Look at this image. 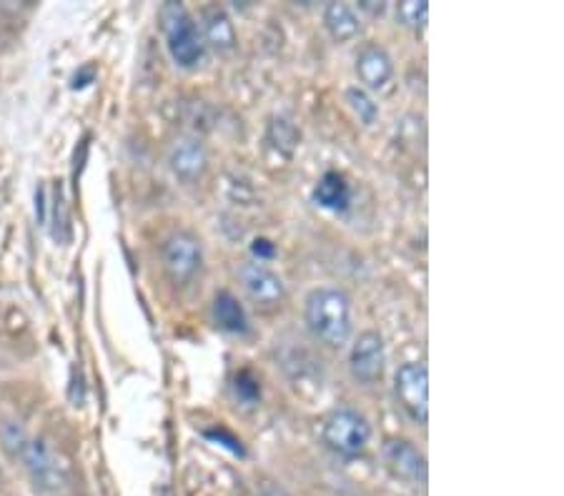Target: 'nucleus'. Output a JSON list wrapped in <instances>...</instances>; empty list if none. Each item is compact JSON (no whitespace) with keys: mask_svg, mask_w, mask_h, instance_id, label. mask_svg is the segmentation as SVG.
<instances>
[{"mask_svg":"<svg viewBox=\"0 0 564 496\" xmlns=\"http://www.w3.org/2000/svg\"><path fill=\"white\" fill-rule=\"evenodd\" d=\"M306 326L329 349H341L349 344L351 331V301L339 289H316L306 299Z\"/></svg>","mask_w":564,"mask_h":496,"instance_id":"obj_1","label":"nucleus"},{"mask_svg":"<svg viewBox=\"0 0 564 496\" xmlns=\"http://www.w3.org/2000/svg\"><path fill=\"white\" fill-rule=\"evenodd\" d=\"M397 21L402 26L419 31L429 21V3L427 0H404V3L397 6Z\"/></svg>","mask_w":564,"mask_h":496,"instance_id":"obj_16","label":"nucleus"},{"mask_svg":"<svg viewBox=\"0 0 564 496\" xmlns=\"http://www.w3.org/2000/svg\"><path fill=\"white\" fill-rule=\"evenodd\" d=\"M163 266L173 284L186 286L199 276L204 266V248L201 241L188 231H178L163 243Z\"/></svg>","mask_w":564,"mask_h":496,"instance_id":"obj_4","label":"nucleus"},{"mask_svg":"<svg viewBox=\"0 0 564 496\" xmlns=\"http://www.w3.org/2000/svg\"><path fill=\"white\" fill-rule=\"evenodd\" d=\"M371 426L359 411L336 409L324 421V444L341 456H359L369 446Z\"/></svg>","mask_w":564,"mask_h":496,"instance_id":"obj_3","label":"nucleus"},{"mask_svg":"<svg viewBox=\"0 0 564 496\" xmlns=\"http://www.w3.org/2000/svg\"><path fill=\"white\" fill-rule=\"evenodd\" d=\"M236 391H239L241 399L246 401H256L261 396V386L259 381L251 376V371H241V374L236 376Z\"/></svg>","mask_w":564,"mask_h":496,"instance_id":"obj_19","label":"nucleus"},{"mask_svg":"<svg viewBox=\"0 0 564 496\" xmlns=\"http://www.w3.org/2000/svg\"><path fill=\"white\" fill-rule=\"evenodd\" d=\"M314 201L321 208H329V211H346L351 203V186L341 173H324L314 188Z\"/></svg>","mask_w":564,"mask_h":496,"instance_id":"obj_13","label":"nucleus"},{"mask_svg":"<svg viewBox=\"0 0 564 496\" xmlns=\"http://www.w3.org/2000/svg\"><path fill=\"white\" fill-rule=\"evenodd\" d=\"M251 251H254V256H259V264L264 259H271V256L276 254V246L269 241V238H256L254 246H251Z\"/></svg>","mask_w":564,"mask_h":496,"instance_id":"obj_22","label":"nucleus"},{"mask_svg":"<svg viewBox=\"0 0 564 496\" xmlns=\"http://www.w3.org/2000/svg\"><path fill=\"white\" fill-rule=\"evenodd\" d=\"M201 26L204 36L219 53H229L236 48V28L231 23L229 13L219 6H209L201 13Z\"/></svg>","mask_w":564,"mask_h":496,"instance_id":"obj_12","label":"nucleus"},{"mask_svg":"<svg viewBox=\"0 0 564 496\" xmlns=\"http://www.w3.org/2000/svg\"><path fill=\"white\" fill-rule=\"evenodd\" d=\"M168 163H171L173 176L186 183H194L209 168V153H206V146L199 138H178L173 143Z\"/></svg>","mask_w":564,"mask_h":496,"instance_id":"obj_10","label":"nucleus"},{"mask_svg":"<svg viewBox=\"0 0 564 496\" xmlns=\"http://www.w3.org/2000/svg\"><path fill=\"white\" fill-rule=\"evenodd\" d=\"M356 76L366 88L382 91L394 76V61L382 46H366L356 58Z\"/></svg>","mask_w":564,"mask_h":496,"instance_id":"obj_11","label":"nucleus"},{"mask_svg":"<svg viewBox=\"0 0 564 496\" xmlns=\"http://www.w3.org/2000/svg\"><path fill=\"white\" fill-rule=\"evenodd\" d=\"M214 321L226 334H246L249 331V319H246L244 306L239 304L231 291H221L214 299Z\"/></svg>","mask_w":564,"mask_h":496,"instance_id":"obj_14","label":"nucleus"},{"mask_svg":"<svg viewBox=\"0 0 564 496\" xmlns=\"http://www.w3.org/2000/svg\"><path fill=\"white\" fill-rule=\"evenodd\" d=\"M384 366H387V349L379 331H364L354 341L349 354L351 379L361 386H371L382 381Z\"/></svg>","mask_w":564,"mask_h":496,"instance_id":"obj_6","label":"nucleus"},{"mask_svg":"<svg viewBox=\"0 0 564 496\" xmlns=\"http://www.w3.org/2000/svg\"><path fill=\"white\" fill-rule=\"evenodd\" d=\"M53 216H56V228H53V238H56L58 228H66V231H68V213H66V201H63L61 186L56 188V203H53Z\"/></svg>","mask_w":564,"mask_h":496,"instance_id":"obj_21","label":"nucleus"},{"mask_svg":"<svg viewBox=\"0 0 564 496\" xmlns=\"http://www.w3.org/2000/svg\"><path fill=\"white\" fill-rule=\"evenodd\" d=\"M0 439H3V446H6L8 454L23 456V449H26L28 444V436L18 421H6L3 429H0Z\"/></svg>","mask_w":564,"mask_h":496,"instance_id":"obj_18","label":"nucleus"},{"mask_svg":"<svg viewBox=\"0 0 564 496\" xmlns=\"http://www.w3.org/2000/svg\"><path fill=\"white\" fill-rule=\"evenodd\" d=\"M271 133H276V141H281L279 148H284L286 153L294 151V146H296V131H294V126H291L289 121H284V118H279V121H274V126H271Z\"/></svg>","mask_w":564,"mask_h":496,"instance_id":"obj_20","label":"nucleus"},{"mask_svg":"<svg viewBox=\"0 0 564 496\" xmlns=\"http://www.w3.org/2000/svg\"><path fill=\"white\" fill-rule=\"evenodd\" d=\"M161 26L173 63L181 68L199 66L204 58V38H201L194 16L181 3H166L161 8Z\"/></svg>","mask_w":564,"mask_h":496,"instance_id":"obj_2","label":"nucleus"},{"mask_svg":"<svg viewBox=\"0 0 564 496\" xmlns=\"http://www.w3.org/2000/svg\"><path fill=\"white\" fill-rule=\"evenodd\" d=\"M324 23H326V31L331 33L336 43H346L351 38L359 36L361 31V23L359 16L351 6L346 3H329L324 11Z\"/></svg>","mask_w":564,"mask_h":496,"instance_id":"obj_15","label":"nucleus"},{"mask_svg":"<svg viewBox=\"0 0 564 496\" xmlns=\"http://www.w3.org/2000/svg\"><path fill=\"white\" fill-rule=\"evenodd\" d=\"M259 496H289L279 484H271V481H264L259 486Z\"/></svg>","mask_w":564,"mask_h":496,"instance_id":"obj_24","label":"nucleus"},{"mask_svg":"<svg viewBox=\"0 0 564 496\" xmlns=\"http://www.w3.org/2000/svg\"><path fill=\"white\" fill-rule=\"evenodd\" d=\"M346 101H349L351 111L361 118L364 126H371V123L376 121V116H379V106H376L374 98H371L364 88H349V91H346Z\"/></svg>","mask_w":564,"mask_h":496,"instance_id":"obj_17","label":"nucleus"},{"mask_svg":"<svg viewBox=\"0 0 564 496\" xmlns=\"http://www.w3.org/2000/svg\"><path fill=\"white\" fill-rule=\"evenodd\" d=\"M239 281L244 286L246 296L254 301L261 309H276L284 301L286 289L279 274L269 269V266L259 264V261H246L239 269Z\"/></svg>","mask_w":564,"mask_h":496,"instance_id":"obj_7","label":"nucleus"},{"mask_svg":"<svg viewBox=\"0 0 564 496\" xmlns=\"http://www.w3.org/2000/svg\"><path fill=\"white\" fill-rule=\"evenodd\" d=\"M384 464L397 479L409 484H424L427 481V459L414 444L404 439H389L382 449Z\"/></svg>","mask_w":564,"mask_h":496,"instance_id":"obj_9","label":"nucleus"},{"mask_svg":"<svg viewBox=\"0 0 564 496\" xmlns=\"http://www.w3.org/2000/svg\"><path fill=\"white\" fill-rule=\"evenodd\" d=\"M359 8L371 13V16H382V13L387 11V3H384V0H359Z\"/></svg>","mask_w":564,"mask_h":496,"instance_id":"obj_23","label":"nucleus"},{"mask_svg":"<svg viewBox=\"0 0 564 496\" xmlns=\"http://www.w3.org/2000/svg\"><path fill=\"white\" fill-rule=\"evenodd\" d=\"M394 394H397L399 406L407 411L412 421L419 426H427L429 419V374L427 366L409 361V364L399 366L397 376H394Z\"/></svg>","mask_w":564,"mask_h":496,"instance_id":"obj_5","label":"nucleus"},{"mask_svg":"<svg viewBox=\"0 0 564 496\" xmlns=\"http://www.w3.org/2000/svg\"><path fill=\"white\" fill-rule=\"evenodd\" d=\"M21 459L26 461V469L38 491H58L63 486V481H66L63 479L61 464H58L48 441L28 439Z\"/></svg>","mask_w":564,"mask_h":496,"instance_id":"obj_8","label":"nucleus"}]
</instances>
